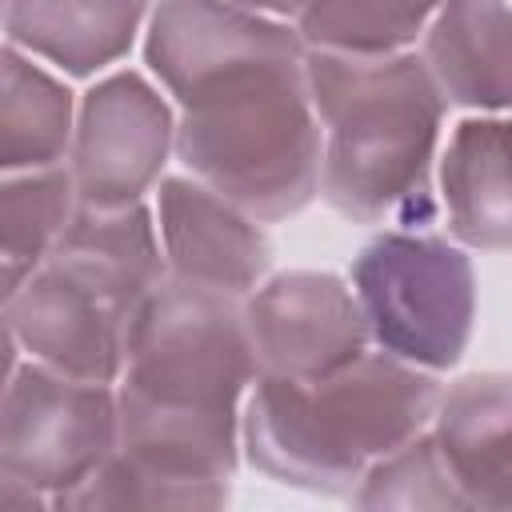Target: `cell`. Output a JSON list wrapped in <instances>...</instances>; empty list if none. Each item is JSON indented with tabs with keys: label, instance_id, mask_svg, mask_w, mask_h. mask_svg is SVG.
Masks as SVG:
<instances>
[{
	"label": "cell",
	"instance_id": "cell-1",
	"mask_svg": "<svg viewBox=\"0 0 512 512\" xmlns=\"http://www.w3.org/2000/svg\"><path fill=\"white\" fill-rule=\"evenodd\" d=\"M256 376L244 296L168 276L128 328L116 452L184 484L232 488L240 400Z\"/></svg>",
	"mask_w": 512,
	"mask_h": 512
},
{
	"label": "cell",
	"instance_id": "cell-2",
	"mask_svg": "<svg viewBox=\"0 0 512 512\" xmlns=\"http://www.w3.org/2000/svg\"><path fill=\"white\" fill-rule=\"evenodd\" d=\"M440 380L392 352L316 376H256L244 396V456L288 488L352 496L364 472L432 428Z\"/></svg>",
	"mask_w": 512,
	"mask_h": 512
},
{
	"label": "cell",
	"instance_id": "cell-3",
	"mask_svg": "<svg viewBox=\"0 0 512 512\" xmlns=\"http://www.w3.org/2000/svg\"><path fill=\"white\" fill-rule=\"evenodd\" d=\"M308 88L320 116V196L352 224H392L428 212L444 92L424 56H348L308 48Z\"/></svg>",
	"mask_w": 512,
	"mask_h": 512
},
{
	"label": "cell",
	"instance_id": "cell-4",
	"mask_svg": "<svg viewBox=\"0 0 512 512\" xmlns=\"http://www.w3.org/2000/svg\"><path fill=\"white\" fill-rule=\"evenodd\" d=\"M176 160L256 216L304 212L320 192V116L308 88V52L260 56L224 68L176 96Z\"/></svg>",
	"mask_w": 512,
	"mask_h": 512
},
{
	"label": "cell",
	"instance_id": "cell-5",
	"mask_svg": "<svg viewBox=\"0 0 512 512\" xmlns=\"http://www.w3.org/2000/svg\"><path fill=\"white\" fill-rule=\"evenodd\" d=\"M352 292L384 352L428 372L460 364L476 320V272L464 248L424 232H384L352 260Z\"/></svg>",
	"mask_w": 512,
	"mask_h": 512
},
{
	"label": "cell",
	"instance_id": "cell-6",
	"mask_svg": "<svg viewBox=\"0 0 512 512\" xmlns=\"http://www.w3.org/2000/svg\"><path fill=\"white\" fill-rule=\"evenodd\" d=\"M120 448L116 388L24 360L4 376L0 404V480L60 496L80 488Z\"/></svg>",
	"mask_w": 512,
	"mask_h": 512
},
{
	"label": "cell",
	"instance_id": "cell-7",
	"mask_svg": "<svg viewBox=\"0 0 512 512\" xmlns=\"http://www.w3.org/2000/svg\"><path fill=\"white\" fill-rule=\"evenodd\" d=\"M176 152V116L140 72H112L80 96L68 168L84 208L140 204Z\"/></svg>",
	"mask_w": 512,
	"mask_h": 512
},
{
	"label": "cell",
	"instance_id": "cell-8",
	"mask_svg": "<svg viewBox=\"0 0 512 512\" xmlns=\"http://www.w3.org/2000/svg\"><path fill=\"white\" fill-rule=\"evenodd\" d=\"M248 340L260 376L316 380L372 344L356 292L332 272H280L244 296Z\"/></svg>",
	"mask_w": 512,
	"mask_h": 512
},
{
	"label": "cell",
	"instance_id": "cell-9",
	"mask_svg": "<svg viewBox=\"0 0 512 512\" xmlns=\"http://www.w3.org/2000/svg\"><path fill=\"white\" fill-rule=\"evenodd\" d=\"M4 328L20 340L28 360L80 380L116 384L132 320L108 296L44 260L16 292L4 296Z\"/></svg>",
	"mask_w": 512,
	"mask_h": 512
},
{
	"label": "cell",
	"instance_id": "cell-10",
	"mask_svg": "<svg viewBox=\"0 0 512 512\" xmlns=\"http://www.w3.org/2000/svg\"><path fill=\"white\" fill-rule=\"evenodd\" d=\"M156 228L168 276L248 296L272 268V240L256 216L200 184L196 176H164L156 192Z\"/></svg>",
	"mask_w": 512,
	"mask_h": 512
},
{
	"label": "cell",
	"instance_id": "cell-11",
	"mask_svg": "<svg viewBox=\"0 0 512 512\" xmlns=\"http://www.w3.org/2000/svg\"><path fill=\"white\" fill-rule=\"evenodd\" d=\"M284 52H308L300 28L236 0H160L148 16L144 60L172 100L224 68Z\"/></svg>",
	"mask_w": 512,
	"mask_h": 512
},
{
	"label": "cell",
	"instance_id": "cell-12",
	"mask_svg": "<svg viewBox=\"0 0 512 512\" xmlns=\"http://www.w3.org/2000/svg\"><path fill=\"white\" fill-rule=\"evenodd\" d=\"M432 436L468 508L512 512V372H472L448 384Z\"/></svg>",
	"mask_w": 512,
	"mask_h": 512
},
{
	"label": "cell",
	"instance_id": "cell-13",
	"mask_svg": "<svg viewBox=\"0 0 512 512\" xmlns=\"http://www.w3.org/2000/svg\"><path fill=\"white\" fill-rule=\"evenodd\" d=\"M48 260L108 296L128 320H136L140 304L168 280L160 228L152 224L144 200L128 208L80 204Z\"/></svg>",
	"mask_w": 512,
	"mask_h": 512
},
{
	"label": "cell",
	"instance_id": "cell-14",
	"mask_svg": "<svg viewBox=\"0 0 512 512\" xmlns=\"http://www.w3.org/2000/svg\"><path fill=\"white\" fill-rule=\"evenodd\" d=\"M424 64L448 104L476 112L512 108V8L508 0H444L424 28Z\"/></svg>",
	"mask_w": 512,
	"mask_h": 512
},
{
	"label": "cell",
	"instance_id": "cell-15",
	"mask_svg": "<svg viewBox=\"0 0 512 512\" xmlns=\"http://www.w3.org/2000/svg\"><path fill=\"white\" fill-rule=\"evenodd\" d=\"M448 232L464 248H512V120L476 116L456 124L440 156Z\"/></svg>",
	"mask_w": 512,
	"mask_h": 512
},
{
	"label": "cell",
	"instance_id": "cell-16",
	"mask_svg": "<svg viewBox=\"0 0 512 512\" xmlns=\"http://www.w3.org/2000/svg\"><path fill=\"white\" fill-rule=\"evenodd\" d=\"M148 8L152 0H4V36L68 76H92L128 56Z\"/></svg>",
	"mask_w": 512,
	"mask_h": 512
},
{
	"label": "cell",
	"instance_id": "cell-17",
	"mask_svg": "<svg viewBox=\"0 0 512 512\" xmlns=\"http://www.w3.org/2000/svg\"><path fill=\"white\" fill-rule=\"evenodd\" d=\"M0 64V168L28 172L68 160L80 108L72 92L12 44Z\"/></svg>",
	"mask_w": 512,
	"mask_h": 512
},
{
	"label": "cell",
	"instance_id": "cell-18",
	"mask_svg": "<svg viewBox=\"0 0 512 512\" xmlns=\"http://www.w3.org/2000/svg\"><path fill=\"white\" fill-rule=\"evenodd\" d=\"M76 212H80V196L68 164L4 172V188H0L4 296L16 292L52 256Z\"/></svg>",
	"mask_w": 512,
	"mask_h": 512
},
{
	"label": "cell",
	"instance_id": "cell-19",
	"mask_svg": "<svg viewBox=\"0 0 512 512\" xmlns=\"http://www.w3.org/2000/svg\"><path fill=\"white\" fill-rule=\"evenodd\" d=\"M444 0H308L300 36L320 52L396 56L432 24Z\"/></svg>",
	"mask_w": 512,
	"mask_h": 512
},
{
	"label": "cell",
	"instance_id": "cell-20",
	"mask_svg": "<svg viewBox=\"0 0 512 512\" xmlns=\"http://www.w3.org/2000/svg\"><path fill=\"white\" fill-rule=\"evenodd\" d=\"M360 508H468L432 428L376 460L352 492Z\"/></svg>",
	"mask_w": 512,
	"mask_h": 512
},
{
	"label": "cell",
	"instance_id": "cell-21",
	"mask_svg": "<svg viewBox=\"0 0 512 512\" xmlns=\"http://www.w3.org/2000/svg\"><path fill=\"white\" fill-rule=\"evenodd\" d=\"M232 488L184 484L112 452L80 488L56 500V508H220Z\"/></svg>",
	"mask_w": 512,
	"mask_h": 512
},
{
	"label": "cell",
	"instance_id": "cell-22",
	"mask_svg": "<svg viewBox=\"0 0 512 512\" xmlns=\"http://www.w3.org/2000/svg\"><path fill=\"white\" fill-rule=\"evenodd\" d=\"M236 4L260 12V16H272V20H288V16L300 20V12L308 8V0H236Z\"/></svg>",
	"mask_w": 512,
	"mask_h": 512
}]
</instances>
